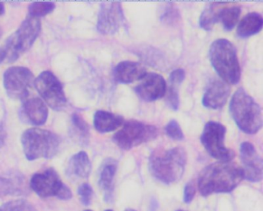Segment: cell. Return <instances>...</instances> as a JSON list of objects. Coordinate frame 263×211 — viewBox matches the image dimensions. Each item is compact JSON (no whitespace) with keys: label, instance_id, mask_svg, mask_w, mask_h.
Here are the masks:
<instances>
[{"label":"cell","instance_id":"cell-1","mask_svg":"<svg viewBox=\"0 0 263 211\" xmlns=\"http://www.w3.org/2000/svg\"><path fill=\"white\" fill-rule=\"evenodd\" d=\"M244 179L241 168L229 162H218L206 166L198 177L200 194L206 197L212 194L233 191Z\"/></svg>","mask_w":263,"mask_h":211},{"label":"cell","instance_id":"cell-2","mask_svg":"<svg viewBox=\"0 0 263 211\" xmlns=\"http://www.w3.org/2000/svg\"><path fill=\"white\" fill-rule=\"evenodd\" d=\"M187 164V154L181 147L155 151L149 159V170L152 177L166 185L181 180Z\"/></svg>","mask_w":263,"mask_h":211},{"label":"cell","instance_id":"cell-3","mask_svg":"<svg viewBox=\"0 0 263 211\" xmlns=\"http://www.w3.org/2000/svg\"><path fill=\"white\" fill-rule=\"evenodd\" d=\"M231 115L238 127L247 134H255L262 126V115L259 105L242 88L232 95Z\"/></svg>","mask_w":263,"mask_h":211},{"label":"cell","instance_id":"cell-4","mask_svg":"<svg viewBox=\"0 0 263 211\" xmlns=\"http://www.w3.org/2000/svg\"><path fill=\"white\" fill-rule=\"evenodd\" d=\"M211 63L221 80L228 84H237L241 78V68L235 46L226 39H218L209 49Z\"/></svg>","mask_w":263,"mask_h":211},{"label":"cell","instance_id":"cell-5","mask_svg":"<svg viewBox=\"0 0 263 211\" xmlns=\"http://www.w3.org/2000/svg\"><path fill=\"white\" fill-rule=\"evenodd\" d=\"M41 24L38 18H26L17 30L12 34L1 49L0 62H14L31 48L41 32Z\"/></svg>","mask_w":263,"mask_h":211},{"label":"cell","instance_id":"cell-6","mask_svg":"<svg viewBox=\"0 0 263 211\" xmlns=\"http://www.w3.org/2000/svg\"><path fill=\"white\" fill-rule=\"evenodd\" d=\"M25 157L30 161L37 159H50L58 154L61 139L51 131L40 128L27 129L21 137Z\"/></svg>","mask_w":263,"mask_h":211},{"label":"cell","instance_id":"cell-7","mask_svg":"<svg viewBox=\"0 0 263 211\" xmlns=\"http://www.w3.org/2000/svg\"><path fill=\"white\" fill-rule=\"evenodd\" d=\"M30 187L42 198L56 197L68 200L73 196L71 189L64 184L57 171L52 168L35 174L30 179Z\"/></svg>","mask_w":263,"mask_h":211},{"label":"cell","instance_id":"cell-8","mask_svg":"<svg viewBox=\"0 0 263 211\" xmlns=\"http://www.w3.org/2000/svg\"><path fill=\"white\" fill-rule=\"evenodd\" d=\"M158 136V129L152 125L146 124L136 120H128L115 134L114 142L124 150L151 141Z\"/></svg>","mask_w":263,"mask_h":211},{"label":"cell","instance_id":"cell-9","mask_svg":"<svg viewBox=\"0 0 263 211\" xmlns=\"http://www.w3.org/2000/svg\"><path fill=\"white\" fill-rule=\"evenodd\" d=\"M226 128L218 122L206 123L201 136V142L208 154L220 162H230L235 152L224 145Z\"/></svg>","mask_w":263,"mask_h":211},{"label":"cell","instance_id":"cell-10","mask_svg":"<svg viewBox=\"0 0 263 211\" xmlns=\"http://www.w3.org/2000/svg\"><path fill=\"white\" fill-rule=\"evenodd\" d=\"M35 87L47 105L54 110H61L67 104L62 83L50 72L44 71L35 80Z\"/></svg>","mask_w":263,"mask_h":211},{"label":"cell","instance_id":"cell-11","mask_svg":"<svg viewBox=\"0 0 263 211\" xmlns=\"http://www.w3.org/2000/svg\"><path fill=\"white\" fill-rule=\"evenodd\" d=\"M33 74L24 66H12L4 74V85L7 95L13 100H24L29 95Z\"/></svg>","mask_w":263,"mask_h":211},{"label":"cell","instance_id":"cell-12","mask_svg":"<svg viewBox=\"0 0 263 211\" xmlns=\"http://www.w3.org/2000/svg\"><path fill=\"white\" fill-rule=\"evenodd\" d=\"M125 21L121 3H104L101 4L98 14L97 29L103 35H112L125 25Z\"/></svg>","mask_w":263,"mask_h":211},{"label":"cell","instance_id":"cell-13","mask_svg":"<svg viewBox=\"0 0 263 211\" xmlns=\"http://www.w3.org/2000/svg\"><path fill=\"white\" fill-rule=\"evenodd\" d=\"M240 157L244 178L252 183H258L262 179L263 163L255 146L249 142H243L240 146Z\"/></svg>","mask_w":263,"mask_h":211},{"label":"cell","instance_id":"cell-14","mask_svg":"<svg viewBox=\"0 0 263 211\" xmlns=\"http://www.w3.org/2000/svg\"><path fill=\"white\" fill-rule=\"evenodd\" d=\"M165 80L155 72L147 73L135 87L137 95L146 102H153L164 97L166 92Z\"/></svg>","mask_w":263,"mask_h":211},{"label":"cell","instance_id":"cell-15","mask_svg":"<svg viewBox=\"0 0 263 211\" xmlns=\"http://www.w3.org/2000/svg\"><path fill=\"white\" fill-rule=\"evenodd\" d=\"M230 86L226 82L220 80H212L203 95V106L211 109L223 107L230 95Z\"/></svg>","mask_w":263,"mask_h":211},{"label":"cell","instance_id":"cell-16","mask_svg":"<svg viewBox=\"0 0 263 211\" xmlns=\"http://www.w3.org/2000/svg\"><path fill=\"white\" fill-rule=\"evenodd\" d=\"M48 114L47 105L38 97L26 100L21 109L22 120L35 126L44 125L47 122Z\"/></svg>","mask_w":263,"mask_h":211},{"label":"cell","instance_id":"cell-17","mask_svg":"<svg viewBox=\"0 0 263 211\" xmlns=\"http://www.w3.org/2000/svg\"><path fill=\"white\" fill-rule=\"evenodd\" d=\"M146 74L145 67L141 63L133 61L121 62L117 65L114 72L116 81L124 84L142 80Z\"/></svg>","mask_w":263,"mask_h":211},{"label":"cell","instance_id":"cell-18","mask_svg":"<svg viewBox=\"0 0 263 211\" xmlns=\"http://www.w3.org/2000/svg\"><path fill=\"white\" fill-rule=\"evenodd\" d=\"M118 168V163L113 159H107L103 163L99 174V186L104 193V199L111 202L114 197V180Z\"/></svg>","mask_w":263,"mask_h":211},{"label":"cell","instance_id":"cell-19","mask_svg":"<svg viewBox=\"0 0 263 211\" xmlns=\"http://www.w3.org/2000/svg\"><path fill=\"white\" fill-rule=\"evenodd\" d=\"M124 123V118L118 114L104 110L97 111L93 116L95 129L101 133L116 130Z\"/></svg>","mask_w":263,"mask_h":211},{"label":"cell","instance_id":"cell-20","mask_svg":"<svg viewBox=\"0 0 263 211\" xmlns=\"http://www.w3.org/2000/svg\"><path fill=\"white\" fill-rule=\"evenodd\" d=\"M91 169V162L88 155L84 151H81L69 160L67 174L78 178H87L90 175Z\"/></svg>","mask_w":263,"mask_h":211},{"label":"cell","instance_id":"cell-21","mask_svg":"<svg viewBox=\"0 0 263 211\" xmlns=\"http://www.w3.org/2000/svg\"><path fill=\"white\" fill-rule=\"evenodd\" d=\"M26 192L27 187L21 175L0 176V198L24 195Z\"/></svg>","mask_w":263,"mask_h":211},{"label":"cell","instance_id":"cell-22","mask_svg":"<svg viewBox=\"0 0 263 211\" xmlns=\"http://www.w3.org/2000/svg\"><path fill=\"white\" fill-rule=\"evenodd\" d=\"M262 25L263 18L261 14L251 12L240 21L237 28V34L241 38L252 36L261 30Z\"/></svg>","mask_w":263,"mask_h":211},{"label":"cell","instance_id":"cell-23","mask_svg":"<svg viewBox=\"0 0 263 211\" xmlns=\"http://www.w3.org/2000/svg\"><path fill=\"white\" fill-rule=\"evenodd\" d=\"M241 9L236 5L224 3L219 12V22L222 23L224 30L230 31L235 27L239 18Z\"/></svg>","mask_w":263,"mask_h":211},{"label":"cell","instance_id":"cell-24","mask_svg":"<svg viewBox=\"0 0 263 211\" xmlns=\"http://www.w3.org/2000/svg\"><path fill=\"white\" fill-rule=\"evenodd\" d=\"M224 3H209L200 17V26L205 30H211L215 23L219 22V12Z\"/></svg>","mask_w":263,"mask_h":211},{"label":"cell","instance_id":"cell-25","mask_svg":"<svg viewBox=\"0 0 263 211\" xmlns=\"http://www.w3.org/2000/svg\"><path fill=\"white\" fill-rule=\"evenodd\" d=\"M71 122L75 135L82 143H87L90 136V129L87 122L78 112H74L72 115Z\"/></svg>","mask_w":263,"mask_h":211},{"label":"cell","instance_id":"cell-26","mask_svg":"<svg viewBox=\"0 0 263 211\" xmlns=\"http://www.w3.org/2000/svg\"><path fill=\"white\" fill-rule=\"evenodd\" d=\"M56 5L52 2H35L29 6V13L33 18L45 16L54 10Z\"/></svg>","mask_w":263,"mask_h":211},{"label":"cell","instance_id":"cell-27","mask_svg":"<svg viewBox=\"0 0 263 211\" xmlns=\"http://www.w3.org/2000/svg\"><path fill=\"white\" fill-rule=\"evenodd\" d=\"M180 18L181 16H180L178 9L172 3H167L163 8L160 15V20L164 23V24L169 25V26L176 24Z\"/></svg>","mask_w":263,"mask_h":211},{"label":"cell","instance_id":"cell-28","mask_svg":"<svg viewBox=\"0 0 263 211\" xmlns=\"http://www.w3.org/2000/svg\"><path fill=\"white\" fill-rule=\"evenodd\" d=\"M0 211H38L30 202L24 199L11 200L0 206Z\"/></svg>","mask_w":263,"mask_h":211},{"label":"cell","instance_id":"cell-29","mask_svg":"<svg viewBox=\"0 0 263 211\" xmlns=\"http://www.w3.org/2000/svg\"><path fill=\"white\" fill-rule=\"evenodd\" d=\"M168 94H167V104L169 107L173 110H178L179 108V87L180 83H170Z\"/></svg>","mask_w":263,"mask_h":211},{"label":"cell","instance_id":"cell-30","mask_svg":"<svg viewBox=\"0 0 263 211\" xmlns=\"http://www.w3.org/2000/svg\"><path fill=\"white\" fill-rule=\"evenodd\" d=\"M78 196L81 203L84 206H89L92 203L93 197V189L89 183H84L80 185L78 189Z\"/></svg>","mask_w":263,"mask_h":211},{"label":"cell","instance_id":"cell-31","mask_svg":"<svg viewBox=\"0 0 263 211\" xmlns=\"http://www.w3.org/2000/svg\"><path fill=\"white\" fill-rule=\"evenodd\" d=\"M165 132L167 137L174 140H182L184 139V133L180 126L179 123L175 120H172L166 125Z\"/></svg>","mask_w":263,"mask_h":211},{"label":"cell","instance_id":"cell-32","mask_svg":"<svg viewBox=\"0 0 263 211\" xmlns=\"http://www.w3.org/2000/svg\"><path fill=\"white\" fill-rule=\"evenodd\" d=\"M195 194H196V189H195V184L192 182H189L184 188L183 201L186 204H189V203H192V200L195 198Z\"/></svg>","mask_w":263,"mask_h":211},{"label":"cell","instance_id":"cell-33","mask_svg":"<svg viewBox=\"0 0 263 211\" xmlns=\"http://www.w3.org/2000/svg\"><path fill=\"white\" fill-rule=\"evenodd\" d=\"M7 140V132L4 126L0 124V148H2L4 146Z\"/></svg>","mask_w":263,"mask_h":211},{"label":"cell","instance_id":"cell-34","mask_svg":"<svg viewBox=\"0 0 263 211\" xmlns=\"http://www.w3.org/2000/svg\"><path fill=\"white\" fill-rule=\"evenodd\" d=\"M5 12V6L2 3H0V16L4 15Z\"/></svg>","mask_w":263,"mask_h":211},{"label":"cell","instance_id":"cell-35","mask_svg":"<svg viewBox=\"0 0 263 211\" xmlns=\"http://www.w3.org/2000/svg\"><path fill=\"white\" fill-rule=\"evenodd\" d=\"M125 211H137V210H135V209H126Z\"/></svg>","mask_w":263,"mask_h":211},{"label":"cell","instance_id":"cell-36","mask_svg":"<svg viewBox=\"0 0 263 211\" xmlns=\"http://www.w3.org/2000/svg\"><path fill=\"white\" fill-rule=\"evenodd\" d=\"M1 36H2V29L0 28V38H1Z\"/></svg>","mask_w":263,"mask_h":211},{"label":"cell","instance_id":"cell-37","mask_svg":"<svg viewBox=\"0 0 263 211\" xmlns=\"http://www.w3.org/2000/svg\"><path fill=\"white\" fill-rule=\"evenodd\" d=\"M105 211H113L112 209H106Z\"/></svg>","mask_w":263,"mask_h":211},{"label":"cell","instance_id":"cell-38","mask_svg":"<svg viewBox=\"0 0 263 211\" xmlns=\"http://www.w3.org/2000/svg\"><path fill=\"white\" fill-rule=\"evenodd\" d=\"M177 211H184V210H183V209H178V210H177Z\"/></svg>","mask_w":263,"mask_h":211},{"label":"cell","instance_id":"cell-39","mask_svg":"<svg viewBox=\"0 0 263 211\" xmlns=\"http://www.w3.org/2000/svg\"><path fill=\"white\" fill-rule=\"evenodd\" d=\"M85 211H92V210H90V209H87V210H85Z\"/></svg>","mask_w":263,"mask_h":211},{"label":"cell","instance_id":"cell-40","mask_svg":"<svg viewBox=\"0 0 263 211\" xmlns=\"http://www.w3.org/2000/svg\"><path fill=\"white\" fill-rule=\"evenodd\" d=\"M0 63H1V62H0Z\"/></svg>","mask_w":263,"mask_h":211}]
</instances>
